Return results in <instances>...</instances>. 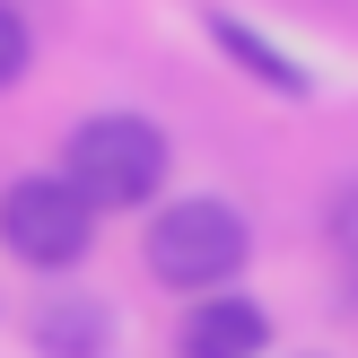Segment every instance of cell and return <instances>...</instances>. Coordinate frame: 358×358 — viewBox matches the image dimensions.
Listing matches in <instances>:
<instances>
[{"label":"cell","instance_id":"6da1fadb","mask_svg":"<svg viewBox=\"0 0 358 358\" xmlns=\"http://www.w3.org/2000/svg\"><path fill=\"white\" fill-rule=\"evenodd\" d=\"M149 280L157 289H184V297H219L227 280L254 262V227H245L236 201H219V192H184V201H166L149 219Z\"/></svg>","mask_w":358,"mask_h":358},{"label":"cell","instance_id":"5b68a950","mask_svg":"<svg viewBox=\"0 0 358 358\" xmlns=\"http://www.w3.org/2000/svg\"><path fill=\"white\" fill-rule=\"evenodd\" d=\"M27 332H35V350H44V358H105V350H114V315L87 306V297H52Z\"/></svg>","mask_w":358,"mask_h":358},{"label":"cell","instance_id":"3957f363","mask_svg":"<svg viewBox=\"0 0 358 358\" xmlns=\"http://www.w3.org/2000/svg\"><path fill=\"white\" fill-rule=\"evenodd\" d=\"M0 245H9L27 271H70L96 245V201H87L70 175H17L0 192Z\"/></svg>","mask_w":358,"mask_h":358},{"label":"cell","instance_id":"7a4b0ae2","mask_svg":"<svg viewBox=\"0 0 358 358\" xmlns=\"http://www.w3.org/2000/svg\"><path fill=\"white\" fill-rule=\"evenodd\" d=\"M62 175L87 192L96 210H140L166 192L175 175V149L149 114H87L79 131L62 140Z\"/></svg>","mask_w":358,"mask_h":358},{"label":"cell","instance_id":"52a82bcc","mask_svg":"<svg viewBox=\"0 0 358 358\" xmlns=\"http://www.w3.org/2000/svg\"><path fill=\"white\" fill-rule=\"evenodd\" d=\"M27 62H35V27L17 17V0H0V96L27 79Z\"/></svg>","mask_w":358,"mask_h":358},{"label":"cell","instance_id":"8992f818","mask_svg":"<svg viewBox=\"0 0 358 358\" xmlns=\"http://www.w3.org/2000/svg\"><path fill=\"white\" fill-rule=\"evenodd\" d=\"M210 35H219V52H227L236 70H254L262 87H280V96H306V70H297V62H280V52L262 44L245 17H210Z\"/></svg>","mask_w":358,"mask_h":358},{"label":"cell","instance_id":"277c9868","mask_svg":"<svg viewBox=\"0 0 358 358\" xmlns=\"http://www.w3.org/2000/svg\"><path fill=\"white\" fill-rule=\"evenodd\" d=\"M271 350V315L254 306V297H201V306L184 315V332H175V358H262Z\"/></svg>","mask_w":358,"mask_h":358}]
</instances>
